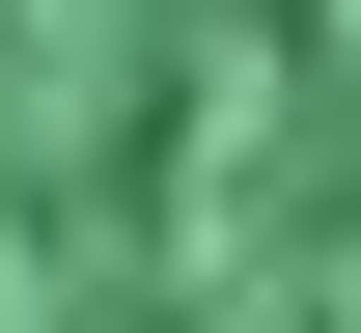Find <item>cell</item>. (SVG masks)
Here are the masks:
<instances>
[{
    "instance_id": "cell-1",
    "label": "cell",
    "mask_w": 361,
    "mask_h": 333,
    "mask_svg": "<svg viewBox=\"0 0 361 333\" xmlns=\"http://www.w3.org/2000/svg\"><path fill=\"white\" fill-rule=\"evenodd\" d=\"M0 333H361V0H0Z\"/></svg>"
}]
</instances>
